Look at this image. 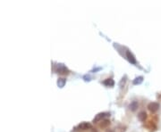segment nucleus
Segmentation results:
<instances>
[{
  "label": "nucleus",
  "mask_w": 161,
  "mask_h": 132,
  "mask_svg": "<svg viewBox=\"0 0 161 132\" xmlns=\"http://www.w3.org/2000/svg\"><path fill=\"white\" fill-rule=\"evenodd\" d=\"M77 128L79 130H89V129H91V124L89 122H81L78 125Z\"/></svg>",
  "instance_id": "nucleus-6"
},
{
  "label": "nucleus",
  "mask_w": 161,
  "mask_h": 132,
  "mask_svg": "<svg viewBox=\"0 0 161 132\" xmlns=\"http://www.w3.org/2000/svg\"><path fill=\"white\" fill-rule=\"evenodd\" d=\"M126 57H127L128 61H129L131 63H133V64L136 63V59H135V57H134V56H133L130 51H126Z\"/></svg>",
  "instance_id": "nucleus-5"
},
{
  "label": "nucleus",
  "mask_w": 161,
  "mask_h": 132,
  "mask_svg": "<svg viewBox=\"0 0 161 132\" xmlns=\"http://www.w3.org/2000/svg\"><path fill=\"white\" fill-rule=\"evenodd\" d=\"M57 72H58V73L63 74V75H66V74L69 73V70H68L64 64H58V65Z\"/></svg>",
  "instance_id": "nucleus-3"
},
{
  "label": "nucleus",
  "mask_w": 161,
  "mask_h": 132,
  "mask_svg": "<svg viewBox=\"0 0 161 132\" xmlns=\"http://www.w3.org/2000/svg\"><path fill=\"white\" fill-rule=\"evenodd\" d=\"M142 81H143V77L140 76V77L136 78V79L133 80V84H134V85H137V84H141Z\"/></svg>",
  "instance_id": "nucleus-12"
},
{
  "label": "nucleus",
  "mask_w": 161,
  "mask_h": 132,
  "mask_svg": "<svg viewBox=\"0 0 161 132\" xmlns=\"http://www.w3.org/2000/svg\"><path fill=\"white\" fill-rule=\"evenodd\" d=\"M83 79H84L86 81H89V80H90V76H87V75L84 76V77H83Z\"/></svg>",
  "instance_id": "nucleus-14"
},
{
  "label": "nucleus",
  "mask_w": 161,
  "mask_h": 132,
  "mask_svg": "<svg viewBox=\"0 0 161 132\" xmlns=\"http://www.w3.org/2000/svg\"><path fill=\"white\" fill-rule=\"evenodd\" d=\"M103 84L106 85V86H107V87H113L114 84H115V82H114V80L112 79H106V80L103 81Z\"/></svg>",
  "instance_id": "nucleus-7"
},
{
  "label": "nucleus",
  "mask_w": 161,
  "mask_h": 132,
  "mask_svg": "<svg viewBox=\"0 0 161 132\" xmlns=\"http://www.w3.org/2000/svg\"><path fill=\"white\" fill-rule=\"evenodd\" d=\"M129 108L132 110V111H135L137 108H138V102L137 101H133L131 103V105H129Z\"/></svg>",
  "instance_id": "nucleus-9"
},
{
  "label": "nucleus",
  "mask_w": 161,
  "mask_h": 132,
  "mask_svg": "<svg viewBox=\"0 0 161 132\" xmlns=\"http://www.w3.org/2000/svg\"><path fill=\"white\" fill-rule=\"evenodd\" d=\"M65 82H66V80L64 79H58V86L59 88H63L64 86Z\"/></svg>",
  "instance_id": "nucleus-10"
},
{
  "label": "nucleus",
  "mask_w": 161,
  "mask_h": 132,
  "mask_svg": "<svg viewBox=\"0 0 161 132\" xmlns=\"http://www.w3.org/2000/svg\"><path fill=\"white\" fill-rule=\"evenodd\" d=\"M159 97H160V98H161V95H160V96H159Z\"/></svg>",
  "instance_id": "nucleus-16"
},
{
  "label": "nucleus",
  "mask_w": 161,
  "mask_h": 132,
  "mask_svg": "<svg viewBox=\"0 0 161 132\" xmlns=\"http://www.w3.org/2000/svg\"><path fill=\"white\" fill-rule=\"evenodd\" d=\"M159 108V104L156 103V102H151L148 105V109L150 110V112L151 113H156Z\"/></svg>",
  "instance_id": "nucleus-2"
},
{
  "label": "nucleus",
  "mask_w": 161,
  "mask_h": 132,
  "mask_svg": "<svg viewBox=\"0 0 161 132\" xmlns=\"http://www.w3.org/2000/svg\"><path fill=\"white\" fill-rule=\"evenodd\" d=\"M157 121H158V119L156 116H151L150 120H149V121L146 123L145 127L149 130L150 132H154L157 130Z\"/></svg>",
  "instance_id": "nucleus-1"
},
{
  "label": "nucleus",
  "mask_w": 161,
  "mask_h": 132,
  "mask_svg": "<svg viewBox=\"0 0 161 132\" xmlns=\"http://www.w3.org/2000/svg\"><path fill=\"white\" fill-rule=\"evenodd\" d=\"M125 80H126V76H124V78H123V80L121 81V83H120V86H121V87H123V83L124 84V82H125Z\"/></svg>",
  "instance_id": "nucleus-13"
},
{
  "label": "nucleus",
  "mask_w": 161,
  "mask_h": 132,
  "mask_svg": "<svg viewBox=\"0 0 161 132\" xmlns=\"http://www.w3.org/2000/svg\"><path fill=\"white\" fill-rule=\"evenodd\" d=\"M109 124H110V121H107V120H104V121H102V123H100V128H106V127H107Z\"/></svg>",
  "instance_id": "nucleus-11"
},
{
  "label": "nucleus",
  "mask_w": 161,
  "mask_h": 132,
  "mask_svg": "<svg viewBox=\"0 0 161 132\" xmlns=\"http://www.w3.org/2000/svg\"><path fill=\"white\" fill-rule=\"evenodd\" d=\"M146 118H147V113H146V112H144V111L140 112V113L138 114V119H139L141 121H145Z\"/></svg>",
  "instance_id": "nucleus-8"
},
{
  "label": "nucleus",
  "mask_w": 161,
  "mask_h": 132,
  "mask_svg": "<svg viewBox=\"0 0 161 132\" xmlns=\"http://www.w3.org/2000/svg\"><path fill=\"white\" fill-rule=\"evenodd\" d=\"M110 116V113H100L99 114L96 115V117L93 119V122H98V121H100L101 120H104L106 117H108Z\"/></svg>",
  "instance_id": "nucleus-4"
},
{
  "label": "nucleus",
  "mask_w": 161,
  "mask_h": 132,
  "mask_svg": "<svg viewBox=\"0 0 161 132\" xmlns=\"http://www.w3.org/2000/svg\"><path fill=\"white\" fill-rule=\"evenodd\" d=\"M107 132H114V131H113L112 130H107Z\"/></svg>",
  "instance_id": "nucleus-15"
}]
</instances>
